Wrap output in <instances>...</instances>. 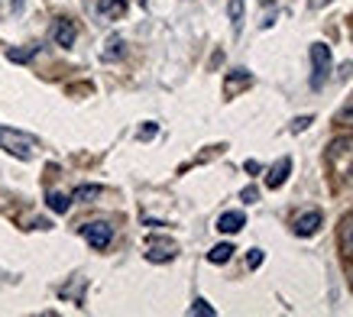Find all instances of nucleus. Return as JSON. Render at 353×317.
Returning a JSON list of instances; mask_svg holds the SVG:
<instances>
[{
	"label": "nucleus",
	"instance_id": "obj_1",
	"mask_svg": "<svg viewBox=\"0 0 353 317\" xmlns=\"http://www.w3.org/2000/svg\"><path fill=\"white\" fill-rule=\"evenodd\" d=\"M0 149L10 152L17 158H32L39 152V139L23 133V130H13V127H0Z\"/></svg>",
	"mask_w": 353,
	"mask_h": 317
},
{
	"label": "nucleus",
	"instance_id": "obj_2",
	"mask_svg": "<svg viewBox=\"0 0 353 317\" xmlns=\"http://www.w3.org/2000/svg\"><path fill=\"white\" fill-rule=\"evenodd\" d=\"M331 65H334V59L327 45L324 43L311 45V91H321L324 88V81L331 78Z\"/></svg>",
	"mask_w": 353,
	"mask_h": 317
},
{
	"label": "nucleus",
	"instance_id": "obj_22",
	"mask_svg": "<svg viewBox=\"0 0 353 317\" xmlns=\"http://www.w3.org/2000/svg\"><path fill=\"white\" fill-rule=\"evenodd\" d=\"M256 198H259V191L253 188V185H250V188H243V201H246V204H253Z\"/></svg>",
	"mask_w": 353,
	"mask_h": 317
},
{
	"label": "nucleus",
	"instance_id": "obj_24",
	"mask_svg": "<svg viewBox=\"0 0 353 317\" xmlns=\"http://www.w3.org/2000/svg\"><path fill=\"white\" fill-rule=\"evenodd\" d=\"M243 169H246V172H250V175H256V172H259V162H256V158H250V162H246Z\"/></svg>",
	"mask_w": 353,
	"mask_h": 317
},
{
	"label": "nucleus",
	"instance_id": "obj_3",
	"mask_svg": "<svg viewBox=\"0 0 353 317\" xmlns=\"http://www.w3.org/2000/svg\"><path fill=\"white\" fill-rule=\"evenodd\" d=\"M81 236H85L94 249H108L110 240H114V227H110V223H104V221L85 223V227H81Z\"/></svg>",
	"mask_w": 353,
	"mask_h": 317
},
{
	"label": "nucleus",
	"instance_id": "obj_9",
	"mask_svg": "<svg viewBox=\"0 0 353 317\" xmlns=\"http://www.w3.org/2000/svg\"><path fill=\"white\" fill-rule=\"evenodd\" d=\"M250 81H253V74L246 72V68H234V72L227 74V81H224V94L234 97L236 91H240V88H246Z\"/></svg>",
	"mask_w": 353,
	"mask_h": 317
},
{
	"label": "nucleus",
	"instance_id": "obj_23",
	"mask_svg": "<svg viewBox=\"0 0 353 317\" xmlns=\"http://www.w3.org/2000/svg\"><path fill=\"white\" fill-rule=\"evenodd\" d=\"M152 136H156V123H150V127L139 130V139H152Z\"/></svg>",
	"mask_w": 353,
	"mask_h": 317
},
{
	"label": "nucleus",
	"instance_id": "obj_14",
	"mask_svg": "<svg viewBox=\"0 0 353 317\" xmlns=\"http://www.w3.org/2000/svg\"><path fill=\"white\" fill-rule=\"evenodd\" d=\"M227 13H230L234 32H240V26H243V0H230V3H227Z\"/></svg>",
	"mask_w": 353,
	"mask_h": 317
},
{
	"label": "nucleus",
	"instance_id": "obj_4",
	"mask_svg": "<svg viewBox=\"0 0 353 317\" xmlns=\"http://www.w3.org/2000/svg\"><path fill=\"white\" fill-rule=\"evenodd\" d=\"M175 253H179V246L172 243V240H150V253H146V259H150V263H172Z\"/></svg>",
	"mask_w": 353,
	"mask_h": 317
},
{
	"label": "nucleus",
	"instance_id": "obj_13",
	"mask_svg": "<svg viewBox=\"0 0 353 317\" xmlns=\"http://www.w3.org/2000/svg\"><path fill=\"white\" fill-rule=\"evenodd\" d=\"M123 10H127V0H101V3H97V13H101V17H120Z\"/></svg>",
	"mask_w": 353,
	"mask_h": 317
},
{
	"label": "nucleus",
	"instance_id": "obj_7",
	"mask_svg": "<svg viewBox=\"0 0 353 317\" xmlns=\"http://www.w3.org/2000/svg\"><path fill=\"white\" fill-rule=\"evenodd\" d=\"M289 172H292V158H289V156H282V158L276 162V169H272V172L266 175V188H272V191L282 188V185L289 181Z\"/></svg>",
	"mask_w": 353,
	"mask_h": 317
},
{
	"label": "nucleus",
	"instance_id": "obj_19",
	"mask_svg": "<svg viewBox=\"0 0 353 317\" xmlns=\"http://www.w3.org/2000/svg\"><path fill=\"white\" fill-rule=\"evenodd\" d=\"M311 120H314V116H299V120L292 123V133H301V130H308V127H311Z\"/></svg>",
	"mask_w": 353,
	"mask_h": 317
},
{
	"label": "nucleus",
	"instance_id": "obj_15",
	"mask_svg": "<svg viewBox=\"0 0 353 317\" xmlns=\"http://www.w3.org/2000/svg\"><path fill=\"white\" fill-rule=\"evenodd\" d=\"M120 55H123V39H120V36H110L108 49H104V62H114V59H120Z\"/></svg>",
	"mask_w": 353,
	"mask_h": 317
},
{
	"label": "nucleus",
	"instance_id": "obj_25",
	"mask_svg": "<svg viewBox=\"0 0 353 317\" xmlns=\"http://www.w3.org/2000/svg\"><path fill=\"white\" fill-rule=\"evenodd\" d=\"M347 282H350V292H353V269H350V272H347Z\"/></svg>",
	"mask_w": 353,
	"mask_h": 317
},
{
	"label": "nucleus",
	"instance_id": "obj_16",
	"mask_svg": "<svg viewBox=\"0 0 353 317\" xmlns=\"http://www.w3.org/2000/svg\"><path fill=\"white\" fill-rule=\"evenodd\" d=\"M97 194H101V185H81V188L72 194V201H94Z\"/></svg>",
	"mask_w": 353,
	"mask_h": 317
},
{
	"label": "nucleus",
	"instance_id": "obj_11",
	"mask_svg": "<svg viewBox=\"0 0 353 317\" xmlns=\"http://www.w3.org/2000/svg\"><path fill=\"white\" fill-rule=\"evenodd\" d=\"M46 204H49V211H55V214H68V207H72V194L49 191V194H46Z\"/></svg>",
	"mask_w": 353,
	"mask_h": 317
},
{
	"label": "nucleus",
	"instance_id": "obj_5",
	"mask_svg": "<svg viewBox=\"0 0 353 317\" xmlns=\"http://www.w3.org/2000/svg\"><path fill=\"white\" fill-rule=\"evenodd\" d=\"M75 36H78V30H75V23H72V20H55V26H52L55 45L72 49V45H75Z\"/></svg>",
	"mask_w": 353,
	"mask_h": 317
},
{
	"label": "nucleus",
	"instance_id": "obj_8",
	"mask_svg": "<svg viewBox=\"0 0 353 317\" xmlns=\"http://www.w3.org/2000/svg\"><path fill=\"white\" fill-rule=\"evenodd\" d=\"M246 227V214L243 211H227L217 217V230L221 233H240Z\"/></svg>",
	"mask_w": 353,
	"mask_h": 317
},
{
	"label": "nucleus",
	"instance_id": "obj_20",
	"mask_svg": "<svg viewBox=\"0 0 353 317\" xmlns=\"http://www.w3.org/2000/svg\"><path fill=\"white\" fill-rule=\"evenodd\" d=\"M337 123H341V127H347V123H353V107H343L341 114H337Z\"/></svg>",
	"mask_w": 353,
	"mask_h": 317
},
{
	"label": "nucleus",
	"instance_id": "obj_10",
	"mask_svg": "<svg viewBox=\"0 0 353 317\" xmlns=\"http://www.w3.org/2000/svg\"><path fill=\"white\" fill-rule=\"evenodd\" d=\"M337 240H341L343 256H347V259H353V211L341 221V233H337Z\"/></svg>",
	"mask_w": 353,
	"mask_h": 317
},
{
	"label": "nucleus",
	"instance_id": "obj_6",
	"mask_svg": "<svg viewBox=\"0 0 353 317\" xmlns=\"http://www.w3.org/2000/svg\"><path fill=\"white\" fill-rule=\"evenodd\" d=\"M321 223H324L321 211H308V214H301V217H295V233L299 236H314Z\"/></svg>",
	"mask_w": 353,
	"mask_h": 317
},
{
	"label": "nucleus",
	"instance_id": "obj_21",
	"mask_svg": "<svg viewBox=\"0 0 353 317\" xmlns=\"http://www.w3.org/2000/svg\"><path fill=\"white\" fill-rule=\"evenodd\" d=\"M263 265V249H250V269H259Z\"/></svg>",
	"mask_w": 353,
	"mask_h": 317
},
{
	"label": "nucleus",
	"instance_id": "obj_18",
	"mask_svg": "<svg viewBox=\"0 0 353 317\" xmlns=\"http://www.w3.org/2000/svg\"><path fill=\"white\" fill-rule=\"evenodd\" d=\"M188 311H192V314H198V317H214L217 311L211 305H208V301H204V298H194L192 301V307H188Z\"/></svg>",
	"mask_w": 353,
	"mask_h": 317
},
{
	"label": "nucleus",
	"instance_id": "obj_17",
	"mask_svg": "<svg viewBox=\"0 0 353 317\" xmlns=\"http://www.w3.org/2000/svg\"><path fill=\"white\" fill-rule=\"evenodd\" d=\"M36 52H39V45H30V49H10L7 59H10V62H30Z\"/></svg>",
	"mask_w": 353,
	"mask_h": 317
},
{
	"label": "nucleus",
	"instance_id": "obj_12",
	"mask_svg": "<svg viewBox=\"0 0 353 317\" xmlns=\"http://www.w3.org/2000/svg\"><path fill=\"white\" fill-rule=\"evenodd\" d=\"M230 256H234V246L230 243H217L211 253H208V263L211 265H224V263H230Z\"/></svg>",
	"mask_w": 353,
	"mask_h": 317
}]
</instances>
